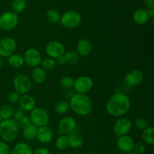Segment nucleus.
Masks as SVG:
<instances>
[{"label": "nucleus", "instance_id": "obj_1", "mask_svg": "<svg viewBox=\"0 0 154 154\" xmlns=\"http://www.w3.org/2000/svg\"><path fill=\"white\" fill-rule=\"evenodd\" d=\"M131 102L129 96L124 93H116L106 103V111L109 115L120 117L127 114L130 109Z\"/></svg>", "mask_w": 154, "mask_h": 154}, {"label": "nucleus", "instance_id": "obj_2", "mask_svg": "<svg viewBox=\"0 0 154 154\" xmlns=\"http://www.w3.org/2000/svg\"><path fill=\"white\" fill-rule=\"evenodd\" d=\"M70 108L80 116H87L93 111V102L86 94L76 93L70 99Z\"/></svg>", "mask_w": 154, "mask_h": 154}, {"label": "nucleus", "instance_id": "obj_3", "mask_svg": "<svg viewBox=\"0 0 154 154\" xmlns=\"http://www.w3.org/2000/svg\"><path fill=\"white\" fill-rule=\"evenodd\" d=\"M19 132L17 121L14 119L2 120L0 122V138L5 142H11L17 137Z\"/></svg>", "mask_w": 154, "mask_h": 154}, {"label": "nucleus", "instance_id": "obj_4", "mask_svg": "<svg viewBox=\"0 0 154 154\" xmlns=\"http://www.w3.org/2000/svg\"><path fill=\"white\" fill-rule=\"evenodd\" d=\"M29 119L32 124L36 127H42L48 124L50 121V115L48 111L42 108H35L30 113Z\"/></svg>", "mask_w": 154, "mask_h": 154}, {"label": "nucleus", "instance_id": "obj_5", "mask_svg": "<svg viewBox=\"0 0 154 154\" xmlns=\"http://www.w3.org/2000/svg\"><path fill=\"white\" fill-rule=\"evenodd\" d=\"M60 23L63 26L68 29H74L80 25L81 16L75 11H67L60 17Z\"/></svg>", "mask_w": 154, "mask_h": 154}, {"label": "nucleus", "instance_id": "obj_6", "mask_svg": "<svg viewBox=\"0 0 154 154\" xmlns=\"http://www.w3.org/2000/svg\"><path fill=\"white\" fill-rule=\"evenodd\" d=\"M13 85L17 93L20 95H25L31 90L32 81L27 75L20 74L14 78Z\"/></svg>", "mask_w": 154, "mask_h": 154}, {"label": "nucleus", "instance_id": "obj_7", "mask_svg": "<svg viewBox=\"0 0 154 154\" xmlns=\"http://www.w3.org/2000/svg\"><path fill=\"white\" fill-rule=\"evenodd\" d=\"M17 14L13 11H6L0 15V29L5 31H10L18 24Z\"/></svg>", "mask_w": 154, "mask_h": 154}, {"label": "nucleus", "instance_id": "obj_8", "mask_svg": "<svg viewBox=\"0 0 154 154\" xmlns=\"http://www.w3.org/2000/svg\"><path fill=\"white\" fill-rule=\"evenodd\" d=\"M16 49L17 42L13 38L5 37L0 40V57L2 58H8L14 54Z\"/></svg>", "mask_w": 154, "mask_h": 154}, {"label": "nucleus", "instance_id": "obj_9", "mask_svg": "<svg viewBox=\"0 0 154 154\" xmlns=\"http://www.w3.org/2000/svg\"><path fill=\"white\" fill-rule=\"evenodd\" d=\"M93 87V81L90 77L83 75L75 80L73 87L78 93L86 94L92 90Z\"/></svg>", "mask_w": 154, "mask_h": 154}, {"label": "nucleus", "instance_id": "obj_10", "mask_svg": "<svg viewBox=\"0 0 154 154\" xmlns=\"http://www.w3.org/2000/svg\"><path fill=\"white\" fill-rule=\"evenodd\" d=\"M23 58L24 63L27 66L33 68L38 67L42 60V54H40V52L37 49L32 48H29L24 52Z\"/></svg>", "mask_w": 154, "mask_h": 154}, {"label": "nucleus", "instance_id": "obj_11", "mask_svg": "<svg viewBox=\"0 0 154 154\" xmlns=\"http://www.w3.org/2000/svg\"><path fill=\"white\" fill-rule=\"evenodd\" d=\"M132 123L130 120L125 117H120L114 122L113 125V131L116 136L118 137L128 135L132 129Z\"/></svg>", "mask_w": 154, "mask_h": 154}, {"label": "nucleus", "instance_id": "obj_12", "mask_svg": "<svg viewBox=\"0 0 154 154\" xmlns=\"http://www.w3.org/2000/svg\"><path fill=\"white\" fill-rule=\"evenodd\" d=\"M45 52L51 58L54 60L64 55L66 51H65L64 45L61 42L53 41V42H50L47 45L45 48Z\"/></svg>", "mask_w": 154, "mask_h": 154}, {"label": "nucleus", "instance_id": "obj_13", "mask_svg": "<svg viewBox=\"0 0 154 154\" xmlns=\"http://www.w3.org/2000/svg\"><path fill=\"white\" fill-rule=\"evenodd\" d=\"M76 121L72 117H65L60 120L58 125L57 133L61 135L71 134L76 129Z\"/></svg>", "mask_w": 154, "mask_h": 154}, {"label": "nucleus", "instance_id": "obj_14", "mask_svg": "<svg viewBox=\"0 0 154 154\" xmlns=\"http://www.w3.org/2000/svg\"><path fill=\"white\" fill-rule=\"evenodd\" d=\"M135 141L129 135H126L118 137L117 141V147L120 151L128 153L133 151Z\"/></svg>", "mask_w": 154, "mask_h": 154}, {"label": "nucleus", "instance_id": "obj_15", "mask_svg": "<svg viewBox=\"0 0 154 154\" xmlns=\"http://www.w3.org/2000/svg\"><path fill=\"white\" fill-rule=\"evenodd\" d=\"M144 80V75L140 70H132L128 72L125 78V81L130 87H136L141 84Z\"/></svg>", "mask_w": 154, "mask_h": 154}, {"label": "nucleus", "instance_id": "obj_16", "mask_svg": "<svg viewBox=\"0 0 154 154\" xmlns=\"http://www.w3.org/2000/svg\"><path fill=\"white\" fill-rule=\"evenodd\" d=\"M53 137H54V133L52 129L48 126L38 128L35 138H37L40 143L43 144H49L52 141Z\"/></svg>", "mask_w": 154, "mask_h": 154}, {"label": "nucleus", "instance_id": "obj_17", "mask_svg": "<svg viewBox=\"0 0 154 154\" xmlns=\"http://www.w3.org/2000/svg\"><path fill=\"white\" fill-rule=\"evenodd\" d=\"M19 108L24 111H31L35 108V100L29 94L22 95L19 100Z\"/></svg>", "mask_w": 154, "mask_h": 154}, {"label": "nucleus", "instance_id": "obj_18", "mask_svg": "<svg viewBox=\"0 0 154 154\" xmlns=\"http://www.w3.org/2000/svg\"><path fill=\"white\" fill-rule=\"evenodd\" d=\"M77 52L80 56L87 57L90 55L92 51V44L88 39L81 38L77 44Z\"/></svg>", "mask_w": 154, "mask_h": 154}, {"label": "nucleus", "instance_id": "obj_19", "mask_svg": "<svg viewBox=\"0 0 154 154\" xmlns=\"http://www.w3.org/2000/svg\"><path fill=\"white\" fill-rule=\"evenodd\" d=\"M132 18H133L134 22L138 25H144L150 20L147 10L142 8L135 11L132 15Z\"/></svg>", "mask_w": 154, "mask_h": 154}, {"label": "nucleus", "instance_id": "obj_20", "mask_svg": "<svg viewBox=\"0 0 154 154\" xmlns=\"http://www.w3.org/2000/svg\"><path fill=\"white\" fill-rule=\"evenodd\" d=\"M69 147L73 149H79L84 144V138L78 133H71L68 136Z\"/></svg>", "mask_w": 154, "mask_h": 154}, {"label": "nucleus", "instance_id": "obj_21", "mask_svg": "<svg viewBox=\"0 0 154 154\" xmlns=\"http://www.w3.org/2000/svg\"><path fill=\"white\" fill-rule=\"evenodd\" d=\"M32 78L35 84H43L47 78L46 72L42 67L34 68L32 72Z\"/></svg>", "mask_w": 154, "mask_h": 154}, {"label": "nucleus", "instance_id": "obj_22", "mask_svg": "<svg viewBox=\"0 0 154 154\" xmlns=\"http://www.w3.org/2000/svg\"><path fill=\"white\" fill-rule=\"evenodd\" d=\"M33 150L28 144L20 142L17 144L12 150V154H32Z\"/></svg>", "mask_w": 154, "mask_h": 154}, {"label": "nucleus", "instance_id": "obj_23", "mask_svg": "<svg viewBox=\"0 0 154 154\" xmlns=\"http://www.w3.org/2000/svg\"><path fill=\"white\" fill-rule=\"evenodd\" d=\"M8 63L14 69H19L23 66L24 60L21 55L14 54L8 58Z\"/></svg>", "mask_w": 154, "mask_h": 154}, {"label": "nucleus", "instance_id": "obj_24", "mask_svg": "<svg viewBox=\"0 0 154 154\" xmlns=\"http://www.w3.org/2000/svg\"><path fill=\"white\" fill-rule=\"evenodd\" d=\"M63 57H64L65 60H66V64L75 65L80 60V55L78 54L77 51H73V50L65 52Z\"/></svg>", "mask_w": 154, "mask_h": 154}, {"label": "nucleus", "instance_id": "obj_25", "mask_svg": "<svg viewBox=\"0 0 154 154\" xmlns=\"http://www.w3.org/2000/svg\"><path fill=\"white\" fill-rule=\"evenodd\" d=\"M142 138L144 141L150 145L154 144V128L148 126L142 132Z\"/></svg>", "mask_w": 154, "mask_h": 154}, {"label": "nucleus", "instance_id": "obj_26", "mask_svg": "<svg viewBox=\"0 0 154 154\" xmlns=\"http://www.w3.org/2000/svg\"><path fill=\"white\" fill-rule=\"evenodd\" d=\"M69 109H70L69 102L66 100L60 101V102H58L56 104L55 107H54L55 112L57 114H60V115L66 114L69 111Z\"/></svg>", "mask_w": 154, "mask_h": 154}, {"label": "nucleus", "instance_id": "obj_27", "mask_svg": "<svg viewBox=\"0 0 154 154\" xmlns=\"http://www.w3.org/2000/svg\"><path fill=\"white\" fill-rule=\"evenodd\" d=\"M38 127L31 124L26 127V129H23V135L24 138L27 140H33L36 138V134H37Z\"/></svg>", "mask_w": 154, "mask_h": 154}, {"label": "nucleus", "instance_id": "obj_28", "mask_svg": "<svg viewBox=\"0 0 154 154\" xmlns=\"http://www.w3.org/2000/svg\"><path fill=\"white\" fill-rule=\"evenodd\" d=\"M56 147L60 150H64L69 147V139L66 135H61L57 138L55 143Z\"/></svg>", "mask_w": 154, "mask_h": 154}, {"label": "nucleus", "instance_id": "obj_29", "mask_svg": "<svg viewBox=\"0 0 154 154\" xmlns=\"http://www.w3.org/2000/svg\"><path fill=\"white\" fill-rule=\"evenodd\" d=\"M46 17L48 20L53 24L58 23L60 21V17H61L58 11H57L56 9H50L47 12Z\"/></svg>", "mask_w": 154, "mask_h": 154}, {"label": "nucleus", "instance_id": "obj_30", "mask_svg": "<svg viewBox=\"0 0 154 154\" xmlns=\"http://www.w3.org/2000/svg\"><path fill=\"white\" fill-rule=\"evenodd\" d=\"M40 65L42 66V68L45 72L46 71L50 72V71L54 70V68L56 67L57 63H56V61L54 59L51 58V57H48V58H45L44 60H42Z\"/></svg>", "mask_w": 154, "mask_h": 154}, {"label": "nucleus", "instance_id": "obj_31", "mask_svg": "<svg viewBox=\"0 0 154 154\" xmlns=\"http://www.w3.org/2000/svg\"><path fill=\"white\" fill-rule=\"evenodd\" d=\"M26 6L25 0H14L11 4V8L14 13L18 14L23 11Z\"/></svg>", "mask_w": 154, "mask_h": 154}, {"label": "nucleus", "instance_id": "obj_32", "mask_svg": "<svg viewBox=\"0 0 154 154\" xmlns=\"http://www.w3.org/2000/svg\"><path fill=\"white\" fill-rule=\"evenodd\" d=\"M14 110L11 106L8 105H3L1 108H0V114L2 118V120H8L13 117Z\"/></svg>", "mask_w": 154, "mask_h": 154}, {"label": "nucleus", "instance_id": "obj_33", "mask_svg": "<svg viewBox=\"0 0 154 154\" xmlns=\"http://www.w3.org/2000/svg\"><path fill=\"white\" fill-rule=\"evenodd\" d=\"M75 80L71 76H65L60 81V84L63 89H70L73 87Z\"/></svg>", "mask_w": 154, "mask_h": 154}, {"label": "nucleus", "instance_id": "obj_34", "mask_svg": "<svg viewBox=\"0 0 154 154\" xmlns=\"http://www.w3.org/2000/svg\"><path fill=\"white\" fill-rule=\"evenodd\" d=\"M135 128L138 129V130L143 131L146 128L148 127V123H147V120L142 117H138L135 121Z\"/></svg>", "mask_w": 154, "mask_h": 154}, {"label": "nucleus", "instance_id": "obj_35", "mask_svg": "<svg viewBox=\"0 0 154 154\" xmlns=\"http://www.w3.org/2000/svg\"><path fill=\"white\" fill-rule=\"evenodd\" d=\"M17 126L19 129H24L26 127H28L29 126L32 124L31 120H30L29 117H27V116H23V117H21L20 120H18L17 121Z\"/></svg>", "mask_w": 154, "mask_h": 154}, {"label": "nucleus", "instance_id": "obj_36", "mask_svg": "<svg viewBox=\"0 0 154 154\" xmlns=\"http://www.w3.org/2000/svg\"><path fill=\"white\" fill-rule=\"evenodd\" d=\"M146 151V146L143 143L138 142L134 145L133 152L136 154H143L145 153Z\"/></svg>", "mask_w": 154, "mask_h": 154}, {"label": "nucleus", "instance_id": "obj_37", "mask_svg": "<svg viewBox=\"0 0 154 154\" xmlns=\"http://www.w3.org/2000/svg\"><path fill=\"white\" fill-rule=\"evenodd\" d=\"M20 98V95L16 91L11 92L8 96V100L11 102V103H17L19 102Z\"/></svg>", "mask_w": 154, "mask_h": 154}, {"label": "nucleus", "instance_id": "obj_38", "mask_svg": "<svg viewBox=\"0 0 154 154\" xmlns=\"http://www.w3.org/2000/svg\"><path fill=\"white\" fill-rule=\"evenodd\" d=\"M23 116H25V111H23V109H21L20 108H17L15 111H14V114H13V117L14 120L15 121H17L18 120L23 117Z\"/></svg>", "mask_w": 154, "mask_h": 154}, {"label": "nucleus", "instance_id": "obj_39", "mask_svg": "<svg viewBox=\"0 0 154 154\" xmlns=\"http://www.w3.org/2000/svg\"><path fill=\"white\" fill-rule=\"evenodd\" d=\"M0 154H10L8 144L3 141H0Z\"/></svg>", "mask_w": 154, "mask_h": 154}, {"label": "nucleus", "instance_id": "obj_40", "mask_svg": "<svg viewBox=\"0 0 154 154\" xmlns=\"http://www.w3.org/2000/svg\"><path fill=\"white\" fill-rule=\"evenodd\" d=\"M32 154H51V153L46 147H38L33 152Z\"/></svg>", "mask_w": 154, "mask_h": 154}, {"label": "nucleus", "instance_id": "obj_41", "mask_svg": "<svg viewBox=\"0 0 154 154\" xmlns=\"http://www.w3.org/2000/svg\"><path fill=\"white\" fill-rule=\"evenodd\" d=\"M143 2L147 8H154V0H143Z\"/></svg>", "mask_w": 154, "mask_h": 154}, {"label": "nucleus", "instance_id": "obj_42", "mask_svg": "<svg viewBox=\"0 0 154 154\" xmlns=\"http://www.w3.org/2000/svg\"><path fill=\"white\" fill-rule=\"evenodd\" d=\"M57 63H58V65H60V66H64V65L66 64V60H65V58L63 56L59 57V58L57 59Z\"/></svg>", "mask_w": 154, "mask_h": 154}, {"label": "nucleus", "instance_id": "obj_43", "mask_svg": "<svg viewBox=\"0 0 154 154\" xmlns=\"http://www.w3.org/2000/svg\"><path fill=\"white\" fill-rule=\"evenodd\" d=\"M147 14H148V15H149V17L151 18L152 20H153L154 8H147Z\"/></svg>", "mask_w": 154, "mask_h": 154}, {"label": "nucleus", "instance_id": "obj_44", "mask_svg": "<svg viewBox=\"0 0 154 154\" xmlns=\"http://www.w3.org/2000/svg\"><path fill=\"white\" fill-rule=\"evenodd\" d=\"M3 63H4V61H3V58L2 57H0V69L2 67Z\"/></svg>", "mask_w": 154, "mask_h": 154}, {"label": "nucleus", "instance_id": "obj_45", "mask_svg": "<svg viewBox=\"0 0 154 154\" xmlns=\"http://www.w3.org/2000/svg\"><path fill=\"white\" fill-rule=\"evenodd\" d=\"M126 154H136V153H134V152L132 151V152H130V153H126Z\"/></svg>", "mask_w": 154, "mask_h": 154}, {"label": "nucleus", "instance_id": "obj_46", "mask_svg": "<svg viewBox=\"0 0 154 154\" xmlns=\"http://www.w3.org/2000/svg\"><path fill=\"white\" fill-rule=\"evenodd\" d=\"M2 120V117H1V114H0V122H1Z\"/></svg>", "mask_w": 154, "mask_h": 154}]
</instances>
